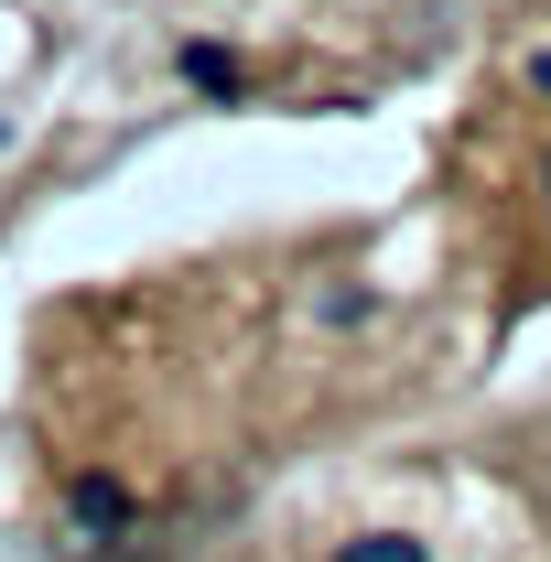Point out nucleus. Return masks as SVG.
I'll list each match as a JSON object with an SVG mask.
<instances>
[{"label": "nucleus", "mask_w": 551, "mask_h": 562, "mask_svg": "<svg viewBox=\"0 0 551 562\" xmlns=\"http://www.w3.org/2000/svg\"><path fill=\"white\" fill-rule=\"evenodd\" d=\"M519 87H530V98H541V109H551V44H541V55H530V66H519Z\"/></svg>", "instance_id": "1"}]
</instances>
